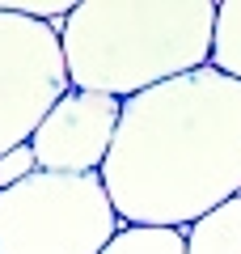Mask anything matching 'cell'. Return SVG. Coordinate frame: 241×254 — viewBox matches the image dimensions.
I'll list each match as a JSON object with an SVG mask.
<instances>
[{"mask_svg": "<svg viewBox=\"0 0 241 254\" xmlns=\"http://www.w3.org/2000/svg\"><path fill=\"white\" fill-rule=\"evenodd\" d=\"M102 182L123 225L190 229L241 195V81L199 72L123 102Z\"/></svg>", "mask_w": 241, "mask_h": 254, "instance_id": "1", "label": "cell"}, {"mask_svg": "<svg viewBox=\"0 0 241 254\" xmlns=\"http://www.w3.org/2000/svg\"><path fill=\"white\" fill-rule=\"evenodd\" d=\"M68 81L80 93L135 98L212 64V0H80L63 21Z\"/></svg>", "mask_w": 241, "mask_h": 254, "instance_id": "2", "label": "cell"}, {"mask_svg": "<svg viewBox=\"0 0 241 254\" xmlns=\"http://www.w3.org/2000/svg\"><path fill=\"white\" fill-rule=\"evenodd\" d=\"M123 229L102 174H47L0 190V254H102Z\"/></svg>", "mask_w": 241, "mask_h": 254, "instance_id": "3", "label": "cell"}, {"mask_svg": "<svg viewBox=\"0 0 241 254\" xmlns=\"http://www.w3.org/2000/svg\"><path fill=\"white\" fill-rule=\"evenodd\" d=\"M68 89L72 81L60 30L0 13V157L30 144Z\"/></svg>", "mask_w": 241, "mask_h": 254, "instance_id": "4", "label": "cell"}, {"mask_svg": "<svg viewBox=\"0 0 241 254\" xmlns=\"http://www.w3.org/2000/svg\"><path fill=\"white\" fill-rule=\"evenodd\" d=\"M123 102L106 93L68 89L60 106L43 119L30 148L38 157V170L47 174H102L119 131Z\"/></svg>", "mask_w": 241, "mask_h": 254, "instance_id": "5", "label": "cell"}, {"mask_svg": "<svg viewBox=\"0 0 241 254\" xmlns=\"http://www.w3.org/2000/svg\"><path fill=\"white\" fill-rule=\"evenodd\" d=\"M186 254H241V195L186 229Z\"/></svg>", "mask_w": 241, "mask_h": 254, "instance_id": "6", "label": "cell"}, {"mask_svg": "<svg viewBox=\"0 0 241 254\" xmlns=\"http://www.w3.org/2000/svg\"><path fill=\"white\" fill-rule=\"evenodd\" d=\"M102 254H186V229L123 225Z\"/></svg>", "mask_w": 241, "mask_h": 254, "instance_id": "7", "label": "cell"}, {"mask_svg": "<svg viewBox=\"0 0 241 254\" xmlns=\"http://www.w3.org/2000/svg\"><path fill=\"white\" fill-rule=\"evenodd\" d=\"M212 68L241 81V0L216 4V38H212Z\"/></svg>", "mask_w": 241, "mask_h": 254, "instance_id": "8", "label": "cell"}, {"mask_svg": "<svg viewBox=\"0 0 241 254\" xmlns=\"http://www.w3.org/2000/svg\"><path fill=\"white\" fill-rule=\"evenodd\" d=\"M76 4L68 0H0V13H17L30 21H68Z\"/></svg>", "mask_w": 241, "mask_h": 254, "instance_id": "9", "label": "cell"}, {"mask_svg": "<svg viewBox=\"0 0 241 254\" xmlns=\"http://www.w3.org/2000/svg\"><path fill=\"white\" fill-rule=\"evenodd\" d=\"M34 174H38V157H34L30 144H21V148H13V153L0 157V190L21 187V182L34 178Z\"/></svg>", "mask_w": 241, "mask_h": 254, "instance_id": "10", "label": "cell"}]
</instances>
